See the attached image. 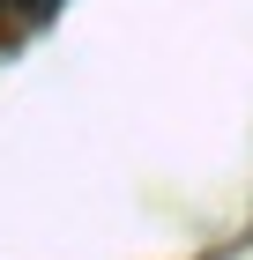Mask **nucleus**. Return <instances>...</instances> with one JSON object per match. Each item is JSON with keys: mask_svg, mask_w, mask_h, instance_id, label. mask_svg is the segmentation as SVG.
<instances>
[]
</instances>
